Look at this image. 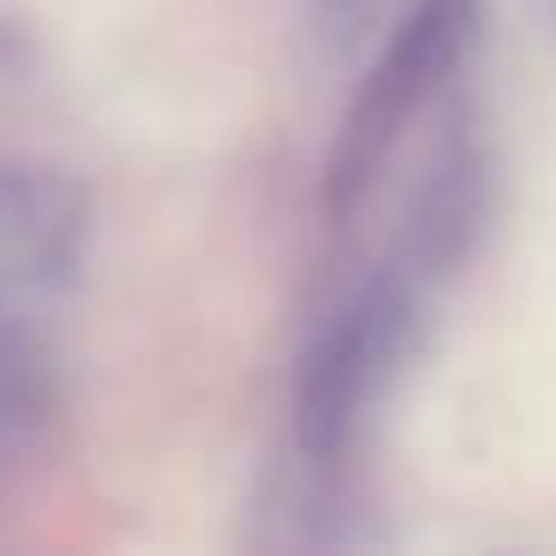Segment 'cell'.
Returning a JSON list of instances; mask_svg holds the SVG:
<instances>
[{"instance_id":"6da1fadb","label":"cell","mask_w":556,"mask_h":556,"mask_svg":"<svg viewBox=\"0 0 556 556\" xmlns=\"http://www.w3.org/2000/svg\"><path fill=\"white\" fill-rule=\"evenodd\" d=\"M467 25H472V0H419L413 18L389 37V49L377 54V66L365 73L348 121H341L336 150H329L324 210L336 222H348L353 204L377 186V174H383L389 156H395L407 121L448 78L460 42H467Z\"/></svg>"},{"instance_id":"7a4b0ae2","label":"cell","mask_w":556,"mask_h":556,"mask_svg":"<svg viewBox=\"0 0 556 556\" xmlns=\"http://www.w3.org/2000/svg\"><path fill=\"white\" fill-rule=\"evenodd\" d=\"M401 336H407V293L395 281H377L312 341L293 389V425L312 460H336L353 443L359 413L371 407L377 383L401 353Z\"/></svg>"}]
</instances>
